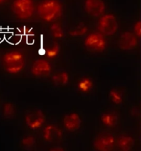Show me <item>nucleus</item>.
Masks as SVG:
<instances>
[{
	"label": "nucleus",
	"instance_id": "nucleus-1",
	"mask_svg": "<svg viewBox=\"0 0 141 151\" xmlns=\"http://www.w3.org/2000/svg\"><path fill=\"white\" fill-rule=\"evenodd\" d=\"M63 13V7L58 0H43L38 7L40 17L46 22H52L60 17Z\"/></svg>",
	"mask_w": 141,
	"mask_h": 151
},
{
	"label": "nucleus",
	"instance_id": "nucleus-2",
	"mask_svg": "<svg viewBox=\"0 0 141 151\" xmlns=\"http://www.w3.org/2000/svg\"><path fill=\"white\" fill-rule=\"evenodd\" d=\"M24 57L18 51L7 52L3 57V66L4 69L10 74H17L24 67Z\"/></svg>",
	"mask_w": 141,
	"mask_h": 151
},
{
	"label": "nucleus",
	"instance_id": "nucleus-3",
	"mask_svg": "<svg viewBox=\"0 0 141 151\" xmlns=\"http://www.w3.org/2000/svg\"><path fill=\"white\" fill-rule=\"evenodd\" d=\"M12 9L15 15L19 19H29L35 10L33 0H14Z\"/></svg>",
	"mask_w": 141,
	"mask_h": 151
},
{
	"label": "nucleus",
	"instance_id": "nucleus-4",
	"mask_svg": "<svg viewBox=\"0 0 141 151\" xmlns=\"http://www.w3.org/2000/svg\"><path fill=\"white\" fill-rule=\"evenodd\" d=\"M118 22L115 16L106 14L100 18L98 23V30L105 35H111L115 33L118 29Z\"/></svg>",
	"mask_w": 141,
	"mask_h": 151
},
{
	"label": "nucleus",
	"instance_id": "nucleus-5",
	"mask_svg": "<svg viewBox=\"0 0 141 151\" xmlns=\"http://www.w3.org/2000/svg\"><path fill=\"white\" fill-rule=\"evenodd\" d=\"M85 45L89 50L94 52H102L105 50L107 41L101 32H92L86 37Z\"/></svg>",
	"mask_w": 141,
	"mask_h": 151
},
{
	"label": "nucleus",
	"instance_id": "nucleus-6",
	"mask_svg": "<svg viewBox=\"0 0 141 151\" xmlns=\"http://www.w3.org/2000/svg\"><path fill=\"white\" fill-rule=\"evenodd\" d=\"M25 121L27 126L31 129H38L45 122V116L41 110L30 111L26 114Z\"/></svg>",
	"mask_w": 141,
	"mask_h": 151
},
{
	"label": "nucleus",
	"instance_id": "nucleus-7",
	"mask_svg": "<svg viewBox=\"0 0 141 151\" xmlns=\"http://www.w3.org/2000/svg\"><path fill=\"white\" fill-rule=\"evenodd\" d=\"M115 142V138L110 134H100L94 140L93 146L97 150L109 151L113 149Z\"/></svg>",
	"mask_w": 141,
	"mask_h": 151
},
{
	"label": "nucleus",
	"instance_id": "nucleus-8",
	"mask_svg": "<svg viewBox=\"0 0 141 151\" xmlns=\"http://www.w3.org/2000/svg\"><path fill=\"white\" fill-rule=\"evenodd\" d=\"M51 66L50 63L44 59L35 60L32 66L31 72L36 77H46L51 73Z\"/></svg>",
	"mask_w": 141,
	"mask_h": 151
},
{
	"label": "nucleus",
	"instance_id": "nucleus-9",
	"mask_svg": "<svg viewBox=\"0 0 141 151\" xmlns=\"http://www.w3.org/2000/svg\"><path fill=\"white\" fill-rule=\"evenodd\" d=\"M85 9L90 16H98L104 12L105 4L103 0H85Z\"/></svg>",
	"mask_w": 141,
	"mask_h": 151
},
{
	"label": "nucleus",
	"instance_id": "nucleus-10",
	"mask_svg": "<svg viewBox=\"0 0 141 151\" xmlns=\"http://www.w3.org/2000/svg\"><path fill=\"white\" fill-rule=\"evenodd\" d=\"M63 133L59 128L54 125H49L43 130V138L51 143H57L62 139Z\"/></svg>",
	"mask_w": 141,
	"mask_h": 151
},
{
	"label": "nucleus",
	"instance_id": "nucleus-11",
	"mask_svg": "<svg viewBox=\"0 0 141 151\" xmlns=\"http://www.w3.org/2000/svg\"><path fill=\"white\" fill-rule=\"evenodd\" d=\"M137 44L135 35L132 32H126L122 34L119 39L118 45L121 50H129L134 48Z\"/></svg>",
	"mask_w": 141,
	"mask_h": 151
},
{
	"label": "nucleus",
	"instance_id": "nucleus-12",
	"mask_svg": "<svg viewBox=\"0 0 141 151\" xmlns=\"http://www.w3.org/2000/svg\"><path fill=\"white\" fill-rule=\"evenodd\" d=\"M81 119L79 115L76 113L68 114L66 115L63 119V125L65 128L70 131L78 130L80 128Z\"/></svg>",
	"mask_w": 141,
	"mask_h": 151
},
{
	"label": "nucleus",
	"instance_id": "nucleus-13",
	"mask_svg": "<svg viewBox=\"0 0 141 151\" xmlns=\"http://www.w3.org/2000/svg\"><path fill=\"white\" fill-rule=\"evenodd\" d=\"M17 35L21 37V38H24L27 43H30V41H33L35 38V32L32 28L29 27L24 26L17 29Z\"/></svg>",
	"mask_w": 141,
	"mask_h": 151
},
{
	"label": "nucleus",
	"instance_id": "nucleus-14",
	"mask_svg": "<svg viewBox=\"0 0 141 151\" xmlns=\"http://www.w3.org/2000/svg\"><path fill=\"white\" fill-rule=\"evenodd\" d=\"M101 121L105 126L113 127L118 122L117 114L113 112H107L101 115Z\"/></svg>",
	"mask_w": 141,
	"mask_h": 151
},
{
	"label": "nucleus",
	"instance_id": "nucleus-15",
	"mask_svg": "<svg viewBox=\"0 0 141 151\" xmlns=\"http://www.w3.org/2000/svg\"><path fill=\"white\" fill-rule=\"evenodd\" d=\"M134 144L133 139L128 136H121L118 140V146L123 151L129 150Z\"/></svg>",
	"mask_w": 141,
	"mask_h": 151
},
{
	"label": "nucleus",
	"instance_id": "nucleus-16",
	"mask_svg": "<svg viewBox=\"0 0 141 151\" xmlns=\"http://www.w3.org/2000/svg\"><path fill=\"white\" fill-rule=\"evenodd\" d=\"M69 76L67 72H62L55 74L52 77V81L54 85L56 86H64L66 85L68 82Z\"/></svg>",
	"mask_w": 141,
	"mask_h": 151
},
{
	"label": "nucleus",
	"instance_id": "nucleus-17",
	"mask_svg": "<svg viewBox=\"0 0 141 151\" xmlns=\"http://www.w3.org/2000/svg\"><path fill=\"white\" fill-rule=\"evenodd\" d=\"M93 83L90 78H84L79 81L77 86L81 91L86 93L90 91L91 88H93Z\"/></svg>",
	"mask_w": 141,
	"mask_h": 151
},
{
	"label": "nucleus",
	"instance_id": "nucleus-18",
	"mask_svg": "<svg viewBox=\"0 0 141 151\" xmlns=\"http://www.w3.org/2000/svg\"><path fill=\"white\" fill-rule=\"evenodd\" d=\"M60 45L57 42H54L51 47H48L46 50V55L49 58H54L58 55V54L60 53Z\"/></svg>",
	"mask_w": 141,
	"mask_h": 151
},
{
	"label": "nucleus",
	"instance_id": "nucleus-19",
	"mask_svg": "<svg viewBox=\"0 0 141 151\" xmlns=\"http://www.w3.org/2000/svg\"><path fill=\"white\" fill-rule=\"evenodd\" d=\"M51 30V33L53 36L55 38H63L64 35V32H63V28L60 26V24L57 23L53 24L50 28Z\"/></svg>",
	"mask_w": 141,
	"mask_h": 151
},
{
	"label": "nucleus",
	"instance_id": "nucleus-20",
	"mask_svg": "<svg viewBox=\"0 0 141 151\" xmlns=\"http://www.w3.org/2000/svg\"><path fill=\"white\" fill-rule=\"evenodd\" d=\"M87 31H88V28H87L86 25L84 24L83 23H81L76 28H74L71 31H70L69 33L72 36H81V35L86 33Z\"/></svg>",
	"mask_w": 141,
	"mask_h": 151
},
{
	"label": "nucleus",
	"instance_id": "nucleus-21",
	"mask_svg": "<svg viewBox=\"0 0 141 151\" xmlns=\"http://www.w3.org/2000/svg\"><path fill=\"white\" fill-rule=\"evenodd\" d=\"M110 100L115 103V104H120L123 101L122 95L120 93V91H118L117 89H113L110 92Z\"/></svg>",
	"mask_w": 141,
	"mask_h": 151
},
{
	"label": "nucleus",
	"instance_id": "nucleus-22",
	"mask_svg": "<svg viewBox=\"0 0 141 151\" xmlns=\"http://www.w3.org/2000/svg\"><path fill=\"white\" fill-rule=\"evenodd\" d=\"M3 112H4V115L6 117L13 116L15 114V109L13 105L11 103H6L4 106Z\"/></svg>",
	"mask_w": 141,
	"mask_h": 151
},
{
	"label": "nucleus",
	"instance_id": "nucleus-23",
	"mask_svg": "<svg viewBox=\"0 0 141 151\" xmlns=\"http://www.w3.org/2000/svg\"><path fill=\"white\" fill-rule=\"evenodd\" d=\"M35 138L33 137H31V136L24 137L22 139V144L24 146H26V147H31V146H32L35 144Z\"/></svg>",
	"mask_w": 141,
	"mask_h": 151
},
{
	"label": "nucleus",
	"instance_id": "nucleus-24",
	"mask_svg": "<svg viewBox=\"0 0 141 151\" xmlns=\"http://www.w3.org/2000/svg\"><path fill=\"white\" fill-rule=\"evenodd\" d=\"M135 32L137 35L140 36L141 35V22H138L135 25Z\"/></svg>",
	"mask_w": 141,
	"mask_h": 151
},
{
	"label": "nucleus",
	"instance_id": "nucleus-25",
	"mask_svg": "<svg viewBox=\"0 0 141 151\" xmlns=\"http://www.w3.org/2000/svg\"><path fill=\"white\" fill-rule=\"evenodd\" d=\"M51 150L53 151H63V148H60V147H56V148H52L51 149Z\"/></svg>",
	"mask_w": 141,
	"mask_h": 151
},
{
	"label": "nucleus",
	"instance_id": "nucleus-26",
	"mask_svg": "<svg viewBox=\"0 0 141 151\" xmlns=\"http://www.w3.org/2000/svg\"><path fill=\"white\" fill-rule=\"evenodd\" d=\"M5 1V0H0V3L3 2V1Z\"/></svg>",
	"mask_w": 141,
	"mask_h": 151
}]
</instances>
